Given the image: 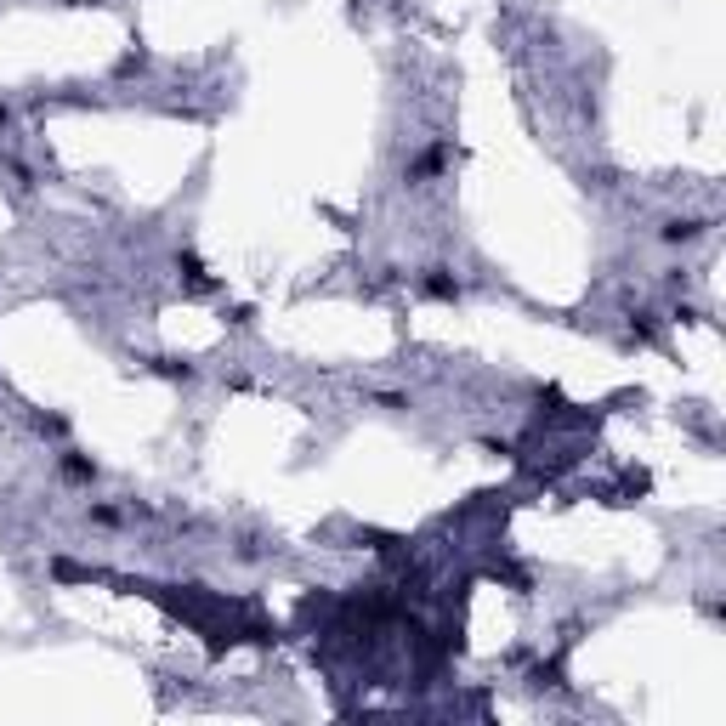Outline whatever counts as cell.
I'll use <instances>...</instances> for the list:
<instances>
[{
    "label": "cell",
    "mask_w": 726,
    "mask_h": 726,
    "mask_svg": "<svg viewBox=\"0 0 726 726\" xmlns=\"http://www.w3.org/2000/svg\"><path fill=\"white\" fill-rule=\"evenodd\" d=\"M177 272L187 279V290H199V295H210V290H216V279L205 272V262H199L194 250H177Z\"/></svg>",
    "instance_id": "cell-5"
},
{
    "label": "cell",
    "mask_w": 726,
    "mask_h": 726,
    "mask_svg": "<svg viewBox=\"0 0 726 726\" xmlns=\"http://www.w3.org/2000/svg\"><path fill=\"white\" fill-rule=\"evenodd\" d=\"M125 517H131V511L114 505V500H91V505H85V522H91V528H125Z\"/></svg>",
    "instance_id": "cell-6"
},
{
    "label": "cell",
    "mask_w": 726,
    "mask_h": 726,
    "mask_svg": "<svg viewBox=\"0 0 726 726\" xmlns=\"http://www.w3.org/2000/svg\"><path fill=\"white\" fill-rule=\"evenodd\" d=\"M630 340H642V347H647V340H658V318L642 307V312H630Z\"/></svg>",
    "instance_id": "cell-9"
},
{
    "label": "cell",
    "mask_w": 726,
    "mask_h": 726,
    "mask_svg": "<svg viewBox=\"0 0 726 726\" xmlns=\"http://www.w3.org/2000/svg\"><path fill=\"white\" fill-rule=\"evenodd\" d=\"M148 369L165 375V380H182V387H194V380H199V369L187 358H148Z\"/></svg>",
    "instance_id": "cell-8"
},
{
    "label": "cell",
    "mask_w": 726,
    "mask_h": 726,
    "mask_svg": "<svg viewBox=\"0 0 726 726\" xmlns=\"http://www.w3.org/2000/svg\"><path fill=\"white\" fill-rule=\"evenodd\" d=\"M448 159H454L448 137H432V142L420 148V154H409V159H403V187H425V182H437L443 170H448Z\"/></svg>",
    "instance_id": "cell-1"
},
{
    "label": "cell",
    "mask_w": 726,
    "mask_h": 726,
    "mask_svg": "<svg viewBox=\"0 0 726 726\" xmlns=\"http://www.w3.org/2000/svg\"><path fill=\"white\" fill-rule=\"evenodd\" d=\"M6 125H12V109H6V97H0V131H6Z\"/></svg>",
    "instance_id": "cell-13"
},
{
    "label": "cell",
    "mask_w": 726,
    "mask_h": 726,
    "mask_svg": "<svg viewBox=\"0 0 726 726\" xmlns=\"http://www.w3.org/2000/svg\"><path fill=\"white\" fill-rule=\"evenodd\" d=\"M415 295L420 301H437V307H454V301H465V279L454 267H420L415 272Z\"/></svg>",
    "instance_id": "cell-2"
},
{
    "label": "cell",
    "mask_w": 726,
    "mask_h": 726,
    "mask_svg": "<svg viewBox=\"0 0 726 726\" xmlns=\"http://www.w3.org/2000/svg\"><path fill=\"white\" fill-rule=\"evenodd\" d=\"M142 69H148V52H125V57L114 62V74H119V80H131V74H142Z\"/></svg>",
    "instance_id": "cell-10"
},
{
    "label": "cell",
    "mask_w": 726,
    "mask_h": 726,
    "mask_svg": "<svg viewBox=\"0 0 726 726\" xmlns=\"http://www.w3.org/2000/svg\"><path fill=\"white\" fill-rule=\"evenodd\" d=\"M29 432H34V437H52V443H69V420H62V415H46V409H29Z\"/></svg>",
    "instance_id": "cell-7"
},
{
    "label": "cell",
    "mask_w": 726,
    "mask_h": 726,
    "mask_svg": "<svg viewBox=\"0 0 726 726\" xmlns=\"http://www.w3.org/2000/svg\"><path fill=\"white\" fill-rule=\"evenodd\" d=\"M102 477V465L91 454H80V448H62L57 454V482H69V488H91Z\"/></svg>",
    "instance_id": "cell-3"
},
{
    "label": "cell",
    "mask_w": 726,
    "mask_h": 726,
    "mask_svg": "<svg viewBox=\"0 0 726 726\" xmlns=\"http://www.w3.org/2000/svg\"><path fill=\"white\" fill-rule=\"evenodd\" d=\"M703 233H710V216H670L664 227H658V244H670V250H687L698 244Z\"/></svg>",
    "instance_id": "cell-4"
},
{
    "label": "cell",
    "mask_w": 726,
    "mask_h": 726,
    "mask_svg": "<svg viewBox=\"0 0 726 726\" xmlns=\"http://www.w3.org/2000/svg\"><path fill=\"white\" fill-rule=\"evenodd\" d=\"M375 403H380V409H392V415L415 409V397H409V392H375Z\"/></svg>",
    "instance_id": "cell-11"
},
{
    "label": "cell",
    "mask_w": 726,
    "mask_h": 726,
    "mask_svg": "<svg viewBox=\"0 0 726 726\" xmlns=\"http://www.w3.org/2000/svg\"><path fill=\"white\" fill-rule=\"evenodd\" d=\"M52 6H102V0H52Z\"/></svg>",
    "instance_id": "cell-12"
}]
</instances>
